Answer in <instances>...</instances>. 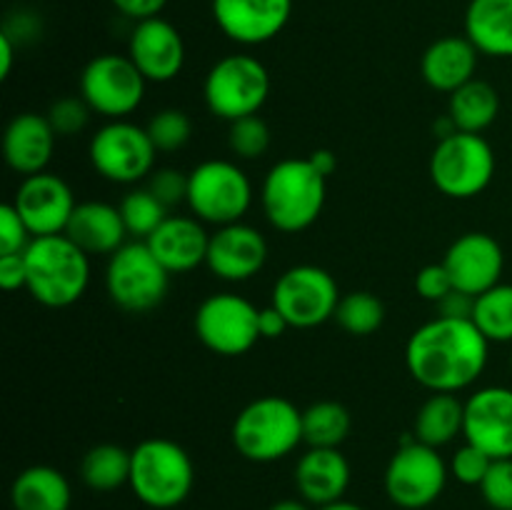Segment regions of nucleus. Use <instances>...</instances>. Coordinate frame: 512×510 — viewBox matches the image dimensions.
<instances>
[{"instance_id":"1","label":"nucleus","mask_w":512,"mask_h":510,"mask_svg":"<svg viewBox=\"0 0 512 510\" xmlns=\"http://www.w3.org/2000/svg\"><path fill=\"white\" fill-rule=\"evenodd\" d=\"M490 340L473 318L428 320L405 345V365L415 383L430 393H460L478 383L488 368Z\"/></svg>"},{"instance_id":"2","label":"nucleus","mask_w":512,"mask_h":510,"mask_svg":"<svg viewBox=\"0 0 512 510\" xmlns=\"http://www.w3.org/2000/svg\"><path fill=\"white\" fill-rule=\"evenodd\" d=\"M28 283L25 290L45 308H68L78 303L90 285V255L68 235L33 238L25 248Z\"/></svg>"},{"instance_id":"3","label":"nucleus","mask_w":512,"mask_h":510,"mask_svg":"<svg viewBox=\"0 0 512 510\" xmlns=\"http://www.w3.org/2000/svg\"><path fill=\"white\" fill-rule=\"evenodd\" d=\"M328 198V178L308 158H285L268 170L260 203L268 223L280 233H303L320 218Z\"/></svg>"},{"instance_id":"4","label":"nucleus","mask_w":512,"mask_h":510,"mask_svg":"<svg viewBox=\"0 0 512 510\" xmlns=\"http://www.w3.org/2000/svg\"><path fill=\"white\" fill-rule=\"evenodd\" d=\"M230 438L235 450L250 463L283 460L305 443L303 410L280 395L255 398L235 415Z\"/></svg>"},{"instance_id":"5","label":"nucleus","mask_w":512,"mask_h":510,"mask_svg":"<svg viewBox=\"0 0 512 510\" xmlns=\"http://www.w3.org/2000/svg\"><path fill=\"white\" fill-rule=\"evenodd\" d=\"M195 465L188 450L170 438H148L130 450V483L135 498L153 510H173L188 500Z\"/></svg>"},{"instance_id":"6","label":"nucleus","mask_w":512,"mask_h":510,"mask_svg":"<svg viewBox=\"0 0 512 510\" xmlns=\"http://www.w3.org/2000/svg\"><path fill=\"white\" fill-rule=\"evenodd\" d=\"M495 150L480 133H458L438 140L430 155V180L453 200L478 198L493 183Z\"/></svg>"},{"instance_id":"7","label":"nucleus","mask_w":512,"mask_h":510,"mask_svg":"<svg viewBox=\"0 0 512 510\" xmlns=\"http://www.w3.org/2000/svg\"><path fill=\"white\" fill-rule=\"evenodd\" d=\"M253 183L233 160L210 158L188 173V208L200 223H240L253 205Z\"/></svg>"},{"instance_id":"8","label":"nucleus","mask_w":512,"mask_h":510,"mask_svg":"<svg viewBox=\"0 0 512 510\" xmlns=\"http://www.w3.org/2000/svg\"><path fill=\"white\" fill-rule=\"evenodd\" d=\"M203 98L210 113L225 123L258 115L270 98L268 68L255 55H225L205 75Z\"/></svg>"},{"instance_id":"9","label":"nucleus","mask_w":512,"mask_h":510,"mask_svg":"<svg viewBox=\"0 0 512 510\" xmlns=\"http://www.w3.org/2000/svg\"><path fill=\"white\" fill-rule=\"evenodd\" d=\"M170 273L145 240H130L115 250L105 268L108 298L125 313H150L168 295Z\"/></svg>"},{"instance_id":"10","label":"nucleus","mask_w":512,"mask_h":510,"mask_svg":"<svg viewBox=\"0 0 512 510\" xmlns=\"http://www.w3.org/2000/svg\"><path fill=\"white\" fill-rule=\"evenodd\" d=\"M450 478V465L438 448L410 438L398 445L385 468V493L398 508L423 510L445 493Z\"/></svg>"},{"instance_id":"11","label":"nucleus","mask_w":512,"mask_h":510,"mask_svg":"<svg viewBox=\"0 0 512 510\" xmlns=\"http://www.w3.org/2000/svg\"><path fill=\"white\" fill-rule=\"evenodd\" d=\"M158 148L150 140L148 128L130 120H108L93 133L88 158L95 173L115 185H135L150 178L155 170Z\"/></svg>"},{"instance_id":"12","label":"nucleus","mask_w":512,"mask_h":510,"mask_svg":"<svg viewBox=\"0 0 512 510\" xmlns=\"http://www.w3.org/2000/svg\"><path fill=\"white\" fill-rule=\"evenodd\" d=\"M193 328L210 353L238 358L258 345L260 308L238 293H213L195 310Z\"/></svg>"},{"instance_id":"13","label":"nucleus","mask_w":512,"mask_h":510,"mask_svg":"<svg viewBox=\"0 0 512 510\" xmlns=\"http://www.w3.org/2000/svg\"><path fill=\"white\" fill-rule=\"evenodd\" d=\"M148 80L128 55L103 53L88 60L80 73V98L93 113L108 120H125L140 108Z\"/></svg>"},{"instance_id":"14","label":"nucleus","mask_w":512,"mask_h":510,"mask_svg":"<svg viewBox=\"0 0 512 510\" xmlns=\"http://www.w3.org/2000/svg\"><path fill=\"white\" fill-rule=\"evenodd\" d=\"M340 288L333 275L320 265H293L273 285V303L290 328L308 330L335 318Z\"/></svg>"},{"instance_id":"15","label":"nucleus","mask_w":512,"mask_h":510,"mask_svg":"<svg viewBox=\"0 0 512 510\" xmlns=\"http://www.w3.org/2000/svg\"><path fill=\"white\" fill-rule=\"evenodd\" d=\"M13 205L28 225L30 235L43 238V235H63L78 203L70 185L60 175L43 170L20 180Z\"/></svg>"},{"instance_id":"16","label":"nucleus","mask_w":512,"mask_h":510,"mask_svg":"<svg viewBox=\"0 0 512 510\" xmlns=\"http://www.w3.org/2000/svg\"><path fill=\"white\" fill-rule=\"evenodd\" d=\"M465 443L493 460L512 458V388L488 385L465 400Z\"/></svg>"},{"instance_id":"17","label":"nucleus","mask_w":512,"mask_h":510,"mask_svg":"<svg viewBox=\"0 0 512 510\" xmlns=\"http://www.w3.org/2000/svg\"><path fill=\"white\" fill-rule=\"evenodd\" d=\"M268 263V240L248 223L220 225L210 233L205 268L225 283H245Z\"/></svg>"},{"instance_id":"18","label":"nucleus","mask_w":512,"mask_h":510,"mask_svg":"<svg viewBox=\"0 0 512 510\" xmlns=\"http://www.w3.org/2000/svg\"><path fill=\"white\" fill-rule=\"evenodd\" d=\"M443 265L448 268L455 288L478 298L485 290L503 283L500 278L505 270V250L490 233L473 230L453 240Z\"/></svg>"},{"instance_id":"19","label":"nucleus","mask_w":512,"mask_h":510,"mask_svg":"<svg viewBox=\"0 0 512 510\" xmlns=\"http://www.w3.org/2000/svg\"><path fill=\"white\" fill-rule=\"evenodd\" d=\"M210 8L225 38L238 45H263L290 23L293 0H213Z\"/></svg>"},{"instance_id":"20","label":"nucleus","mask_w":512,"mask_h":510,"mask_svg":"<svg viewBox=\"0 0 512 510\" xmlns=\"http://www.w3.org/2000/svg\"><path fill=\"white\" fill-rule=\"evenodd\" d=\"M128 58L148 83H170L185 68V40L170 20H138L128 40Z\"/></svg>"},{"instance_id":"21","label":"nucleus","mask_w":512,"mask_h":510,"mask_svg":"<svg viewBox=\"0 0 512 510\" xmlns=\"http://www.w3.org/2000/svg\"><path fill=\"white\" fill-rule=\"evenodd\" d=\"M145 243L170 275H180L205 265L210 233L195 215H168Z\"/></svg>"},{"instance_id":"22","label":"nucleus","mask_w":512,"mask_h":510,"mask_svg":"<svg viewBox=\"0 0 512 510\" xmlns=\"http://www.w3.org/2000/svg\"><path fill=\"white\" fill-rule=\"evenodd\" d=\"M55 135L48 115L20 113L5 125L3 133V158L13 173L38 175L48 170L55 153Z\"/></svg>"},{"instance_id":"23","label":"nucleus","mask_w":512,"mask_h":510,"mask_svg":"<svg viewBox=\"0 0 512 510\" xmlns=\"http://www.w3.org/2000/svg\"><path fill=\"white\" fill-rule=\"evenodd\" d=\"M350 463L340 448H308L295 465V488L310 505L338 503L350 488Z\"/></svg>"},{"instance_id":"24","label":"nucleus","mask_w":512,"mask_h":510,"mask_svg":"<svg viewBox=\"0 0 512 510\" xmlns=\"http://www.w3.org/2000/svg\"><path fill=\"white\" fill-rule=\"evenodd\" d=\"M478 48L468 35H443L425 48L420 58V75L438 93H455L475 78L478 70Z\"/></svg>"},{"instance_id":"25","label":"nucleus","mask_w":512,"mask_h":510,"mask_svg":"<svg viewBox=\"0 0 512 510\" xmlns=\"http://www.w3.org/2000/svg\"><path fill=\"white\" fill-rule=\"evenodd\" d=\"M65 235L88 255H108V258L130 238L118 205L100 203V200H85L75 205Z\"/></svg>"},{"instance_id":"26","label":"nucleus","mask_w":512,"mask_h":510,"mask_svg":"<svg viewBox=\"0 0 512 510\" xmlns=\"http://www.w3.org/2000/svg\"><path fill=\"white\" fill-rule=\"evenodd\" d=\"M465 35L488 58H512V0H470Z\"/></svg>"},{"instance_id":"27","label":"nucleus","mask_w":512,"mask_h":510,"mask_svg":"<svg viewBox=\"0 0 512 510\" xmlns=\"http://www.w3.org/2000/svg\"><path fill=\"white\" fill-rule=\"evenodd\" d=\"M73 488L53 465H30L10 485L13 510H70Z\"/></svg>"},{"instance_id":"28","label":"nucleus","mask_w":512,"mask_h":510,"mask_svg":"<svg viewBox=\"0 0 512 510\" xmlns=\"http://www.w3.org/2000/svg\"><path fill=\"white\" fill-rule=\"evenodd\" d=\"M465 400L458 393H433L415 415L413 435L430 448H443L463 435Z\"/></svg>"},{"instance_id":"29","label":"nucleus","mask_w":512,"mask_h":510,"mask_svg":"<svg viewBox=\"0 0 512 510\" xmlns=\"http://www.w3.org/2000/svg\"><path fill=\"white\" fill-rule=\"evenodd\" d=\"M448 115L453 118L455 128L463 133L483 135L500 115V93L488 80L473 78L450 93Z\"/></svg>"},{"instance_id":"30","label":"nucleus","mask_w":512,"mask_h":510,"mask_svg":"<svg viewBox=\"0 0 512 510\" xmlns=\"http://www.w3.org/2000/svg\"><path fill=\"white\" fill-rule=\"evenodd\" d=\"M80 478L95 493H113L130 483V450L115 443L93 445L80 460Z\"/></svg>"},{"instance_id":"31","label":"nucleus","mask_w":512,"mask_h":510,"mask_svg":"<svg viewBox=\"0 0 512 510\" xmlns=\"http://www.w3.org/2000/svg\"><path fill=\"white\" fill-rule=\"evenodd\" d=\"M350 413L338 400H318L303 410V440L308 448H340L350 435Z\"/></svg>"},{"instance_id":"32","label":"nucleus","mask_w":512,"mask_h":510,"mask_svg":"<svg viewBox=\"0 0 512 510\" xmlns=\"http://www.w3.org/2000/svg\"><path fill=\"white\" fill-rule=\"evenodd\" d=\"M473 323L490 343H512V285L498 283L475 298Z\"/></svg>"},{"instance_id":"33","label":"nucleus","mask_w":512,"mask_h":510,"mask_svg":"<svg viewBox=\"0 0 512 510\" xmlns=\"http://www.w3.org/2000/svg\"><path fill=\"white\" fill-rule=\"evenodd\" d=\"M335 323L355 338H365L380 330L385 323V305L370 290H353L340 298L338 310H335Z\"/></svg>"},{"instance_id":"34","label":"nucleus","mask_w":512,"mask_h":510,"mask_svg":"<svg viewBox=\"0 0 512 510\" xmlns=\"http://www.w3.org/2000/svg\"><path fill=\"white\" fill-rule=\"evenodd\" d=\"M118 208L123 215L125 230L135 240H148L158 230V225L168 218V208L148 188H133L120 200Z\"/></svg>"},{"instance_id":"35","label":"nucleus","mask_w":512,"mask_h":510,"mask_svg":"<svg viewBox=\"0 0 512 510\" xmlns=\"http://www.w3.org/2000/svg\"><path fill=\"white\" fill-rule=\"evenodd\" d=\"M145 128H148V135L158 153H175V150L188 145L190 135H193V120L185 110L165 108L158 110Z\"/></svg>"},{"instance_id":"36","label":"nucleus","mask_w":512,"mask_h":510,"mask_svg":"<svg viewBox=\"0 0 512 510\" xmlns=\"http://www.w3.org/2000/svg\"><path fill=\"white\" fill-rule=\"evenodd\" d=\"M228 145L233 155L240 160H255L268 153L270 148V128L260 115H248L235 123H230Z\"/></svg>"},{"instance_id":"37","label":"nucleus","mask_w":512,"mask_h":510,"mask_svg":"<svg viewBox=\"0 0 512 510\" xmlns=\"http://www.w3.org/2000/svg\"><path fill=\"white\" fill-rule=\"evenodd\" d=\"M90 113H93V110H90L88 103L78 95V98L55 100L48 110V120L58 138H70V135H78L80 130H85Z\"/></svg>"},{"instance_id":"38","label":"nucleus","mask_w":512,"mask_h":510,"mask_svg":"<svg viewBox=\"0 0 512 510\" xmlns=\"http://www.w3.org/2000/svg\"><path fill=\"white\" fill-rule=\"evenodd\" d=\"M450 478H455L463 485H478L488 475L490 465H493V458L488 453H483L480 448H475L473 443H465L463 448H458L450 458Z\"/></svg>"},{"instance_id":"39","label":"nucleus","mask_w":512,"mask_h":510,"mask_svg":"<svg viewBox=\"0 0 512 510\" xmlns=\"http://www.w3.org/2000/svg\"><path fill=\"white\" fill-rule=\"evenodd\" d=\"M480 493L493 510H512V458L493 460Z\"/></svg>"},{"instance_id":"40","label":"nucleus","mask_w":512,"mask_h":510,"mask_svg":"<svg viewBox=\"0 0 512 510\" xmlns=\"http://www.w3.org/2000/svg\"><path fill=\"white\" fill-rule=\"evenodd\" d=\"M145 188L170 210L188 200V173L178 168H155Z\"/></svg>"},{"instance_id":"41","label":"nucleus","mask_w":512,"mask_h":510,"mask_svg":"<svg viewBox=\"0 0 512 510\" xmlns=\"http://www.w3.org/2000/svg\"><path fill=\"white\" fill-rule=\"evenodd\" d=\"M33 235L13 203L0 205V255L25 253Z\"/></svg>"},{"instance_id":"42","label":"nucleus","mask_w":512,"mask_h":510,"mask_svg":"<svg viewBox=\"0 0 512 510\" xmlns=\"http://www.w3.org/2000/svg\"><path fill=\"white\" fill-rule=\"evenodd\" d=\"M415 290H418L420 298L438 305L450 290H455V285H453V278H450L448 268H445L443 263H433L418 270V275H415Z\"/></svg>"},{"instance_id":"43","label":"nucleus","mask_w":512,"mask_h":510,"mask_svg":"<svg viewBox=\"0 0 512 510\" xmlns=\"http://www.w3.org/2000/svg\"><path fill=\"white\" fill-rule=\"evenodd\" d=\"M28 283V268H25V255H0V285L3 290H20Z\"/></svg>"},{"instance_id":"44","label":"nucleus","mask_w":512,"mask_h":510,"mask_svg":"<svg viewBox=\"0 0 512 510\" xmlns=\"http://www.w3.org/2000/svg\"><path fill=\"white\" fill-rule=\"evenodd\" d=\"M110 3H113V8L118 10V13H123L125 18L138 23V20H148L163 13L168 0H110Z\"/></svg>"},{"instance_id":"45","label":"nucleus","mask_w":512,"mask_h":510,"mask_svg":"<svg viewBox=\"0 0 512 510\" xmlns=\"http://www.w3.org/2000/svg\"><path fill=\"white\" fill-rule=\"evenodd\" d=\"M435 308H438V315H443V318H473L475 298L455 288Z\"/></svg>"},{"instance_id":"46","label":"nucleus","mask_w":512,"mask_h":510,"mask_svg":"<svg viewBox=\"0 0 512 510\" xmlns=\"http://www.w3.org/2000/svg\"><path fill=\"white\" fill-rule=\"evenodd\" d=\"M285 330H290V323L275 305L260 308V338L275 340L280 335H285Z\"/></svg>"},{"instance_id":"47","label":"nucleus","mask_w":512,"mask_h":510,"mask_svg":"<svg viewBox=\"0 0 512 510\" xmlns=\"http://www.w3.org/2000/svg\"><path fill=\"white\" fill-rule=\"evenodd\" d=\"M15 65V38L10 30L0 33V78H10Z\"/></svg>"},{"instance_id":"48","label":"nucleus","mask_w":512,"mask_h":510,"mask_svg":"<svg viewBox=\"0 0 512 510\" xmlns=\"http://www.w3.org/2000/svg\"><path fill=\"white\" fill-rule=\"evenodd\" d=\"M308 160L315 165V170H318L320 175H325V178H330V175L338 170V158H335L333 150H325V148L313 150Z\"/></svg>"},{"instance_id":"49","label":"nucleus","mask_w":512,"mask_h":510,"mask_svg":"<svg viewBox=\"0 0 512 510\" xmlns=\"http://www.w3.org/2000/svg\"><path fill=\"white\" fill-rule=\"evenodd\" d=\"M310 503H305L303 498H285V500H278V503L270 505V510H310L308 508Z\"/></svg>"},{"instance_id":"50","label":"nucleus","mask_w":512,"mask_h":510,"mask_svg":"<svg viewBox=\"0 0 512 510\" xmlns=\"http://www.w3.org/2000/svg\"><path fill=\"white\" fill-rule=\"evenodd\" d=\"M318 510H365V508H360L358 503H350V500H338V503L323 505V508Z\"/></svg>"},{"instance_id":"51","label":"nucleus","mask_w":512,"mask_h":510,"mask_svg":"<svg viewBox=\"0 0 512 510\" xmlns=\"http://www.w3.org/2000/svg\"><path fill=\"white\" fill-rule=\"evenodd\" d=\"M510 368H512V355H510Z\"/></svg>"}]
</instances>
